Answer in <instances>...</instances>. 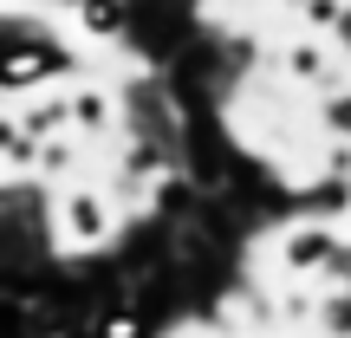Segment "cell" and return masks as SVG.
Masks as SVG:
<instances>
[{"instance_id": "1", "label": "cell", "mask_w": 351, "mask_h": 338, "mask_svg": "<svg viewBox=\"0 0 351 338\" xmlns=\"http://www.w3.org/2000/svg\"><path fill=\"white\" fill-rule=\"evenodd\" d=\"M52 228H59V241H72V248H98V241L117 228V202L104 195V189L72 182L59 202H52Z\"/></svg>"}, {"instance_id": "2", "label": "cell", "mask_w": 351, "mask_h": 338, "mask_svg": "<svg viewBox=\"0 0 351 338\" xmlns=\"http://www.w3.org/2000/svg\"><path fill=\"white\" fill-rule=\"evenodd\" d=\"M287 78H300V85H319V91L339 85V72H332V52L319 46V39H293V46H287Z\"/></svg>"}, {"instance_id": "3", "label": "cell", "mask_w": 351, "mask_h": 338, "mask_svg": "<svg viewBox=\"0 0 351 338\" xmlns=\"http://www.w3.org/2000/svg\"><path fill=\"white\" fill-rule=\"evenodd\" d=\"M332 254H339V241H332L326 228H293L287 248H280V261H287L293 274H306V267H332Z\"/></svg>"}, {"instance_id": "4", "label": "cell", "mask_w": 351, "mask_h": 338, "mask_svg": "<svg viewBox=\"0 0 351 338\" xmlns=\"http://www.w3.org/2000/svg\"><path fill=\"white\" fill-rule=\"evenodd\" d=\"M72 130H85V137H104L111 130V98L98 85H72Z\"/></svg>"}, {"instance_id": "5", "label": "cell", "mask_w": 351, "mask_h": 338, "mask_svg": "<svg viewBox=\"0 0 351 338\" xmlns=\"http://www.w3.org/2000/svg\"><path fill=\"white\" fill-rule=\"evenodd\" d=\"M78 163H85L78 137H52V143H39V156H33V169H39V176H72Z\"/></svg>"}, {"instance_id": "6", "label": "cell", "mask_w": 351, "mask_h": 338, "mask_svg": "<svg viewBox=\"0 0 351 338\" xmlns=\"http://www.w3.org/2000/svg\"><path fill=\"white\" fill-rule=\"evenodd\" d=\"M319 124H326L339 143H351V85H332V91H319Z\"/></svg>"}, {"instance_id": "7", "label": "cell", "mask_w": 351, "mask_h": 338, "mask_svg": "<svg viewBox=\"0 0 351 338\" xmlns=\"http://www.w3.org/2000/svg\"><path fill=\"white\" fill-rule=\"evenodd\" d=\"M339 39H345V59H351V7L339 13Z\"/></svg>"}]
</instances>
